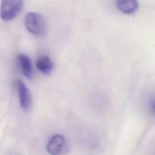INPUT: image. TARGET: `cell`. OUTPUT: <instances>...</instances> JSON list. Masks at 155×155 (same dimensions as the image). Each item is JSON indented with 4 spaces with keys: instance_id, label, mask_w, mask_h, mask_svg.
<instances>
[{
    "instance_id": "1",
    "label": "cell",
    "mask_w": 155,
    "mask_h": 155,
    "mask_svg": "<svg viewBox=\"0 0 155 155\" xmlns=\"http://www.w3.org/2000/svg\"><path fill=\"white\" fill-rule=\"evenodd\" d=\"M24 25L26 29L32 35L42 37L46 34V22L44 17L38 13L30 12L26 14Z\"/></svg>"
},
{
    "instance_id": "2",
    "label": "cell",
    "mask_w": 155,
    "mask_h": 155,
    "mask_svg": "<svg viewBox=\"0 0 155 155\" xmlns=\"http://www.w3.org/2000/svg\"><path fill=\"white\" fill-rule=\"evenodd\" d=\"M22 7V0H1L0 17L5 21H12L20 13Z\"/></svg>"
},
{
    "instance_id": "3",
    "label": "cell",
    "mask_w": 155,
    "mask_h": 155,
    "mask_svg": "<svg viewBox=\"0 0 155 155\" xmlns=\"http://www.w3.org/2000/svg\"><path fill=\"white\" fill-rule=\"evenodd\" d=\"M68 149L65 138L61 134L53 136L47 144V150L51 155H61Z\"/></svg>"
},
{
    "instance_id": "4",
    "label": "cell",
    "mask_w": 155,
    "mask_h": 155,
    "mask_svg": "<svg viewBox=\"0 0 155 155\" xmlns=\"http://www.w3.org/2000/svg\"><path fill=\"white\" fill-rule=\"evenodd\" d=\"M16 86L21 107L24 111L27 112L30 110L31 104V96L30 92L25 84L21 80L17 81Z\"/></svg>"
},
{
    "instance_id": "5",
    "label": "cell",
    "mask_w": 155,
    "mask_h": 155,
    "mask_svg": "<svg viewBox=\"0 0 155 155\" xmlns=\"http://www.w3.org/2000/svg\"><path fill=\"white\" fill-rule=\"evenodd\" d=\"M18 62L22 74L28 80H32L33 72L30 57L24 53H21L18 56Z\"/></svg>"
},
{
    "instance_id": "6",
    "label": "cell",
    "mask_w": 155,
    "mask_h": 155,
    "mask_svg": "<svg viewBox=\"0 0 155 155\" xmlns=\"http://www.w3.org/2000/svg\"><path fill=\"white\" fill-rule=\"evenodd\" d=\"M116 5L117 9L125 14L134 13L138 8L136 0H116Z\"/></svg>"
},
{
    "instance_id": "7",
    "label": "cell",
    "mask_w": 155,
    "mask_h": 155,
    "mask_svg": "<svg viewBox=\"0 0 155 155\" xmlns=\"http://www.w3.org/2000/svg\"><path fill=\"white\" fill-rule=\"evenodd\" d=\"M36 65L38 70L45 75L50 74L53 68L52 61L46 55L40 56L36 62Z\"/></svg>"
},
{
    "instance_id": "8",
    "label": "cell",
    "mask_w": 155,
    "mask_h": 155,
    "mask_svg": "<svg viewBox=\"0 0 155 155\" xmlns=\"http://www.w3.org/2000/svg\"><path fill=\"white\" fill-rule=\"evenodd\" d=\"M148 105L150 113L151 114L155 116V95L150 99Z\"/></svg>"
}]
</instances>
